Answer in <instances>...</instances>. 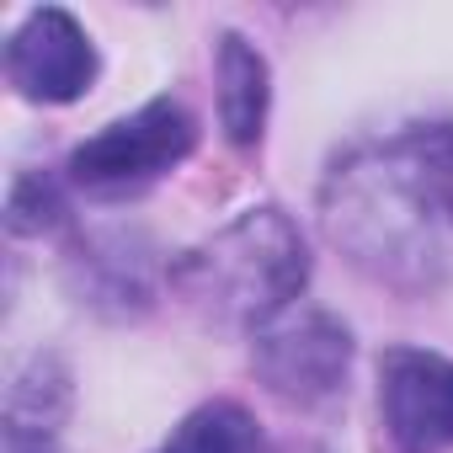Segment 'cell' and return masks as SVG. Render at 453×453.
I'll use <instances>...</instances> for the list:
<instances>
[{
    "label": "cell",
    "instance_id": "cell-1",
    "mask_svg": "<svg viewBox=\"0 0 453 453\" xmlns=\"http://www.w3.org/2000/svg\"><path fill=\"white\" fill-rule=\"evenodd\" d=\"M331 241L379 283L432 288L453 273V128H405L326 181Z\"/></svg>",
    "mask_w": 453,
    "mask_h": 453
},
{
    "label": "cell",
    "instance_id": "cell-2",
    "mask_svg": "<svg viewBox=\"0 0 453 453\" xmlns=\"http://www.w3.org/2000/svg\"><path fill=\"white\" fill-rule=\"evenodd\" d=\"M181 288L219 320H273L304 288L310 257L278 208H251L176 267Z\"/></svg>",
    "mask_w": 453,
    "mask_h": 453
},
{
    "label": "cell",
    "instance_id": "cell-3",
    "mask_svg": "<svg viewBox=\"0 0 453 453\" xmlns=\"http://www.w3.org/2000/svg\"><path fill=\"white\" fill-rule=\"evenodd\" d=\"M197 144V123L181 102L160 96L144 102L139 112L107 123L96 139H86L70 155V176L86 192H134L150 187L155 176H165L171 165H181Z\"/></svg>",
    "mask_w": 453,
    "mask_h": 453
},
{
    "label": "cell",
    "instance_id": "cell-4",
    "mask_svg": "<svg viewBox=\"0 0 453 453\" xmlns=\"http://www.w3.org/2000/svg\"><path fill=\"white\" fill-rule=\"evenodd\" d=\"M257 373L267 379L273 395L283 400H326L342 389L347 363H352V336L342 320L326 310H299V315H273V326L257 331Z\"/></svg>",
    "mask_w": 453,
    "mask_h": 453
},
{
    "label": "cell",
    "instance_id": "cell-5",
    "mask_svg": "<svg viewBox=\"0 0 453 453\" xmlns=\"http://www.w3.org/2000/svg\"><path fill=\"white\" fill-rule=\"evenodd\" d=\"M379 405L400 453L453 448V363L437 352L395 347L379 363Z\"/></svg>",
    "mask_w": 453,
    "mask_h": 453
},
{
    "label": "cell",
    "instance_id": "cell-6",
    "mask_svg": "<svg viewBox=\"0 0 453 453\" xmlns=\"http://www.w3.org/2000/svg\"><path fill=\"white\" fill-rule=\"evenodd\" d=\"M6 75L27 102H75L96 81V49L70 12L43 6L12 33Z\"/></svg>",
    "mask_w": 453,
    "mask_h": 453
},
{
    "label": "cell",
    "instance_id": "cell-7",
    "mask_svg": "<svg viewBox=\"0 0 453 453\" xmlns=\"http://www.w3.org/2000/svg\"><path fill=\"white\" fill-rule=\"evenodd\" d=\"M219 123L235 144H257L267 123V59L235 33L219 38Z\"/></svg>",
    "mask_w": 453,
    "mask_h": 453
},
{
    "label": "cell",
    "instance_id": "cell-8",
    "mask_svg": "<svg viewBox=\"0 0 453 453\" xmlns=\"http://www.w3.org/2000/svg\"><path fill=\"white\" fill-rule=\"evenodd\" d=\"M160 453H267L262 442V426L246 405L235 400H213V405H197L171 437Z\"/></svg>",
    "mask_w": 453,
    "mask_h": 453
}]
</instances>
